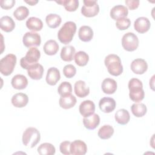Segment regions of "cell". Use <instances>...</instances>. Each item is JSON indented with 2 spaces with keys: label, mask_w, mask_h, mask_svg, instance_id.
<instances>
[{
  "label": "cell",
  "mask_w": 155,
  "mask_h": 155,
  "mask_svg": "<svg viewBox=\"0 0 155 155\" xmlns=\"http://www.w3.org/2000/svg\"><path fill=\"white\" fill-rule=\"evenodd\" d=\"M128 89L130 90V98L135 102L142 101L145 96L142 82L137 78H132L128 82Z\"/></svg>",
  "instance_id": "cell-1"
},
{
  "label": "cell",
  "mask_w": 155,
  "mask_h": 155,
  "mask_svg": "<svg viewBox=\"0 0 155 155\" xmlns=\"http://www.w3.org/2000/svg\"><path fill=\"white\" fill-rule=\"evenodd\" d=\"M76 31V24L73 21H68L64 23L59 29L58 33V38L61 43L68 44L72 41Z\"/></svg>",
  "instance_id": "cell-2"
},
{
  "label": "cell",
  "mask_w": 155,
  "mask_h": 155,
  "mask_svg": "<svg viewBox=\"0 0 155 155\" xmlns=\"http://www.w3.org/2000/svg\"><path fill=\"white\" fill-rule=\"evenodd\" d=\"M104 63L110 74L117 76L122 73L123 66L121 60L117 55L114 54H108L105 57Z\"/></svg>",
  "instance_id": "cell-3"
},
{
  "label": "cell",
  "mask_w": 155,
  "mask_h": 155,
  "mask_svg": "<svg viewBox=\"0 0 155 155\" xmlns=\"http://www.w3.org/2000/svg\"><path fill=\"white\" fill-rule=\"evenodd\" d=\"M41 134L38 130L34 127H28L22 134V143L26 147L33 148L40 141Z\"/></svg>",
  "instance_id": "cell-4"
},
{
  "label": "cell",
  "mask_w": 155,
  "mask_h": 155,
  "mask_svg": "<svg viewBox=\"0 0 155 155\" xmlns=\"http://www.w3.org/2000/svg\"><path fill=\"white\" fill-rule=\"evenodd\" d=\"M41 56V52L36 47H31L27 51L25 57L20 60V64L22 68L27 70L28 67L38 63Z\"/></svg>",
  "instance_id": "cell-5"
},
{
  "label": "cell",
  "mask_w": 155,
  "mask_h": 155,
  "mask_svg": "<svg viewBox=\"0 0 155 155\" xmlns=\"http://www.w3.org/2000/svg\"><path fill=\"white\" fill-rule=\"evenodd\" d=\"M16 63V56L13 54H8L0 61V71L4 76L12 73Z\"/></svg>",
  "instance_id": "cell-6"
},
{
  "label": "cell",
  "mask_w": 155,
  "mask_h": 155,
  "mask_svg": "<svg viewBox=\"0 0 155 155\" xmlns=\"http://www.w3.org/2000/svg\"><path fill=\"white\" fill-rule=\"evenodd\" d=\"M139 39L133 33L128 32L125 33L122 38V45L128 51L136 50L139 46Z\"/></svg>",
  "instance_id": "cell-7"
},
{
  "label": "cell",
  "mask_w": 155,
  "mask_h": 155,
  "mask_svg": "<svg viewBox=\"0 0 155 155\" xmlns=\"http://www.w3.org/2000/svg\"><path fill=\"white\" fill-rule=\"evenodd\" d=\"M81 8V13L85 17L91 18L96 16L99 12V7L96 0H84Z\"/></svg>",
  "instance_id": "cell-8"
},
{
  "label": "cell",
  "mask_w": 155,
  "mask_h": 155,
  "mask_svg": "<svg viewBox=\"0 0 155 155\" xmlns=\"http://www.w3.org/2000/svg\"><path fill=\"white\" fill-rule=\"evenodd\" d=\"M22 42L26 47L39 46L41 42V36L35 32H27L23 36Z\"/></svg>",
  "instance_id": "cell-9"
},
{
  "label": "cell",
  "mask_w": 155,
  "mask_h": 155,
  "mask_svg": "<svg viewBox=\"0 0 155 155\" xmlns=\"http://www.w3.org/2000/svg\"><path fill=\"white\" fill-rule=\"evenodd\" d=\"M116 103L113 98L104 97L102 98L99 102L100 110L105 113H109L113 111L116 108Z\"/></svg>",
  "instance_id": "cell-10"
},
{
  "label": "cell",
  "mask_w": 155,
  "mask_h": 155,
  "mask_svg": "<svg viewBox=\"0 0 155 155\" xmlns=\"http://www.w3.org/2000/svg\"><path fill=\"white\" fill-rule=\"evenodd\" d=\"M70 153L74 155H84L87 151L86 143L81 140H75L70 143Z\"/></svg>",
  "instance_id": "cell-11"
},
{
  "label": "cell",
  "mask_w": 155,
  "mask_h": 155,
  "mask_svg": "<svg viewBox=\"0 0 155 155\" xmlns=\"http://www.w3.org/2000/svg\"><path fill=\"white\" fill-rule=\"evenodd\" d=\"M131 70L133 73L137 74H142L148 69V64L147 62L140 58L136 59L131 63Z\"/></svg>",
  "instance_id": "cell-12"
},
{
  "label": "cell",
  "mask_w": 155,
  "mask_h": 155,
  "mask_svg": "<svg viewBox=\"0 0 155 155\" xmlns=\"http://www.w3.org/2000/svg\"><path fill=\"white\" fill-rule=\"evenodd\" d=\"M150 26V21L145 17H139L134 22V29L139 33H144L148 31Z\"/></svg>",
  "instance_id": "cell-13"
},
{
  "label": "cell",
  "mask_w": 155,
  "mask_h": 155,
  "mask_svg": "<svg viewBox=\"0 0 155 155\" xmlns=\"http://www.w3.org/2000/svg\"><path fill=\"white\" fill-rule=\"evenodd\" d=\"M79 110L82 116L84 117H88L94 114L95 111V105L93 101L90 100H85L80 104Z\"/></svg>",
  "instance_id": "cell-14"
},
{
  "label": "cell",
  "mask_w": 155,
  "mask_h": 155,
  "mask_svg": "<svg viewBox=\"0 0 155 155\" xmlns=\"http://www.w3.org/2000/svg\"><path fill=\"white\" fill-rule=\"evenodd\" d=\"M44 71V67L39 63H36L30 66L27 69L28 75L34 80L41 79L42 78Z\"/></svg>",
  "instance_id": "cell-15"
},
{
  "label": "cell",
  "mask_w": 155,
  "mask_h": 155,
  "mask_svg": "<svg viewBox=\"0 0 155 155\" xmlns=\"http://www.w3.org/2000/svg\"><path fill=\"white\" fill-rule=\"evenodd\" d=\"M128 14V8L122 5H117L114 6L110 10V16L114 20L122 18H125Z\"/></svg>",
  "instance_id": "cell-16"
},
{
  "label": "cell",
  "mask_w": 155,
  "mask_h": 155,
  "mask_svg": "<svg viewBox=\"0 0 155 155\" xmlns=\"http://www.w3.org/2000/svg\"><path fill=\"white\" fill-rule=\"evenodd\" d=\"M61 74L59 70L56 67L48 68L46 76V82L50 85H55L60 80Z\"/></svg>",
  "instance_id": "cell-17"
},
{
  "label": "cell",
  "mask_w": 155,
  "mask_h": 155,
  "mask_svg": "<svg viewBox=\"0 0 155 155\" xmlns=\"http://www.w3.org/2000/svg\"><path fill=\"white\" fill-rule=\"evenodd\" d=\"M101 87L104 93L111 94L117 90V82L113 79L106 78L102 81Z\"/></svg>",
  "instance_id": "cell-18"
},
{
  "label": "cell",
  "mask_w": 155,
  "mask_h": 155,
  "mask_svg": "<svg viewBox=\"0 0 155 155\" xmlns=\"http://www.w3.org/2000/svg\"><path fill=\"white\" fill-rule=\"evenodd\" d=\"M28 102V96L22 93H18L13 96L12 97V103L16 108L24 107Z\"/></svg>",
  "instance_id": "cell-19"
},
{
  "label": "cell",
  "mask_w": 155,
  "mask_h": 155,
  "mask_svg": "<svg viewBox=\"0 0 155 155\" xmlns=\"http://www.w3.org/2000/svg\"><path fill=\"white\" fill-rule=\"evenodd\" d=\"M74 93L76 95L79 97H85L90 93V88L86 85L84 81L79 80L74 84Z\"/></svg>",
  "instance_id": "cell-20"
},
{
  "label": "cell",
  "mask_w": 155,
  "mask_h": 155,
  "mask_svg": "<svg viewBox=\"0 0 155 155\" xmlns=\"http://www.w3.org/2000/svg\"><path fill=\"white\" fill-rule=\"evenodd\" d=\"M100 123V117L97 114H93L88 117L83 119V124L84 127L88 130L95 129Z\"/></svg>",
  "instance_id": "cell-21"
},
{
  "label": "cell",
  "mask_w": 155,
  "mask_h": 155,
  "mask_svg": "<svg viewBox=\"0 0 155 155\" xmlns=\"http://www.w3.org/2000/svg\"><path fill=\"white\" fill-rule=\"evenodd\" d=\"M11 84L14 88L22 90L27 87L28 85V80L27 78L22 74H16L12 79Z\"/></svg>",
  "instance_id": "cell-22"
},
{
  "label": "cell",
  "mask_w": 155,
  "mask_h": 155,
  "mask_svg": "<svg viewBox=\"0 0 155 155\" xmlns=\"http://www.w3.org/2000/svg\"><path fill=\"white\" fill-rule=\"evenodd\" d=\"M76 98L71 94L61 96L59 104L61 108L64 109H69L73 107L76 104Z\"/></svg>",
  "instance_id": "cell-23"
},
{
  "label": "cell",
  "mask_w": 155,
  "mask_h": 155,
  "mask_svg": "<svg viewBox=\"0 0 155 155\" xmlns=\"http://www.w3.org/2000/svg\"><path fill=\"white\" fill-rule=\"evenodd\" d=\"M0 27L5 32H11L15 27L13 19L8 16H4L0 19Z\"/></svg>",
  "instance_id": "cell-24"
},
{
  "label": "cell",
  "mask_w": 155,
  "mask_h": 155,
  "mask_svg": "<svg viewBox=\"0 0 155 155\" xmlns=\"http://www.w3.org/2000/svg\"><path fill=\"white\" fill-rule=\"evenodd\" d=\"M79 38L83 42H89L93 37L92 28L87 25H83L80 27L78 31Z\"/></svg>",
  "instance_id": "cell-25"
},
{
  "label": "cell",
  "mask_w": 155,
  "mask_h": 155,
  "mask_svg": "<svg viewBox=\"0 0 155 155\" xmlns=\"http://www.w3.org/2000/svg\"><path fill=\"white\" fill-rule=\"evenodd\" d=\"M27 27L31 31H38L43 27V23L41 19L36 17H30L26 21Z\"/></svg>",
  "instance_id": "cell-26"
},
{
  "label": "cell",
  "mask_w": 155,
  "mask_h": 155,
  "mask_svg": "<svg viewBox=\"0 0 155 155\" xmlns=\"http://www.w3.org/2000/svg\"><path fill=\"white\" fill-rule=\"evenodd\" d=\"M75 48L72 45L63 47L61 51V58L62 60L66 62H70L74 59Z\"/></svg>",
  "instance_id": "cell-27"
},
{
  "label": "cell",
  "mask_w": 155,
  "mask_h": 155,
  "mask_svg": "<svg viewBox=\"0 0 155 155\" xmlns=\"http://www.w3.org/2000/svg\"><path fill=\"white\" fill-rule=\"evenodd\" d=\"M116 121L120 125H126L130 119L129 112L125 109L118 110L114 115Z\"/></svg>",
  "instance_id": "cell-28"
},
{
  "label": "cell",
  "mask_w": 155,
  "mask_h": 155,
  "mask_svg": "<svg viewBox=\"0 0 155 155\" xmlns=\"http://www.w3.org/2000/svg\"><path fill=\"white\" fill-rule=\"evenodd\" d=\"M43 49L46 54L54 55L59 50V45L54 40H48L45 43Z\"/></svg>",
  "instance_id": "cell-29"
},
{
  "label": "cell",
  "mask_w": 155,
  "mask_h": 155,
  "mask_svg": "<svg viewBox=\"0 0 155 155\" xmlns=\"http://www.w3.org/2000/svg\"><path fill=\"white\" fill-rule=\"evenodd\" d=\"M45 21L50 28H55L61 24L62 19L61 16L57 14L50 13L46 16Z\"/></svg>",
  "instance_id": "cell-30"
},
{
  "label": "cell",
  "mask_w": 155,
  "mask_h": 155,
  "mask_svg": "<svg viewBox=\"0 0 155 155\" xmlns=\"http://www.w3.org/2000/svg\"><path fill=\"white\" fill-rule=\"evenodd\" d=\"M131 110L134 116L137 117H140L146 114L147 108L144 104L135 103L131 105Z\"/></svg>",
  "instance_id": "cell-31"
},
{
  "label": "cell",
  "mask_w": 155,
  "mask_h": 155,
  "mask_svg": "<svg viewBox=\"0 0 155 155\" xmlns=\"http://www.w3.org/2000/svg\"><path fill=\"white\" fill-rule=\"evenodd\" d=\"M38 153L41 155H53L56 152L55 147L50 143H43L38 148Z\"/></svg>",
  "instance_id": "cell-32"
},
{
  "label": "cell",
  "mask_w": 155,
  "mask_h": 155,
  "mask_svg": "<svg viewBox=\"0 0 155 155\" xmlns=\"http://www.w3.org/2000/svg\"><path fill=\"white\" fill-rule=\"evenodd\" d=\"M114 133V128L110 125H104L98 131V136L104 140L110 138Z\"/></svg>",
  "instance_id": "cell-33"
},
{
  "label": "cell",
  "mask_w": 155,
  "mask_h": 155,
  "mask_svg": "<svg viewBox=\"0 0 155 155\" xmlns=\"http://www.w3.org/2000/svg\"><path fill=\"white\" fill-rule=\"evenodd\" d=\"M74 61L75 63L80 66L83 67L87 64L89 61V56L87 53L83 51H79L75 53L74 54Z\"/></svg>",
  "instance_id": "cell-34"
},
{
  "label": "cell",
  "mask_w": 155,
  "mask_h": 155,
  "mask_svg": "<svg viewBox=\"0 0 155 155\" xmlns=\"http://www.w3.org/2000/svg\"><path fill=\"white\" fill-rule=\"evenodd\" d=\"M56 2L64 5L65 10L68 12H74L79 7L78 0H62Z\"/></svg>",
  "instance_id": "cell-35"
},
{
  "label": "cell",
  "mask_w": 155,
  "mask_h": 155,
  "mask_svg": "<svg viewBox=\"0 0 155 155\" xmlns=\"http://www.w3.org/2000/svg\"><path fill=\"white\" fill-rule=\"evenodd\" d=\"M29 15L28 9L25 6L18 7L13 12V16L18 21L25 19Z\"/></svg>",
  "instance_id": "cell-36"
},
{
  "label": "cell",
  "mask_w": 155,
  "mask_h": 155,
  "mask_svg": "<svg viewBox=\"0 0 155 155\" xmlns=\"http://www.w3.org/2000/svg\"><path fill=\"white\" fill-rule=\"evenodd\" d=\"M58 92L61 96H64L71 94L72 92V86L71 84L67 81L62 82L58 88Z\"/></svg>",
  "instance_id": "cell-37"
},
{
  "label": "cell",
  "mask_w": 155,
  "mask_h": 155,
  "mask_svg": "<svg viewBox=\"0 0 155 155\" xmlns=\"http://www.w3.org/2000/svg\"><path fill=\"white\" fill-rule=\"evenodd\" d=\"M130 19L126 17L118 19L116 22V27L120 30H124L128 28L130 26Z\"/></svg>",
  "instance_id": "cell-38"
},
{
  "label": "cell",
  "mask_w": 155,
  "mask_h": 155,
  "mask_svg": "<svg viewBox=\"0 0 155 155\" xmlns=\"http://www.w3.org/2000/svg\"><path fill=\"white\" fill-rule=\"evenodd\" d=\"M63 73L66 78H71L76 74V69L74 65L71 64H68L64 67Z\"/></svg>",
  "instance_id": "cell-39"
},
{
  "label": "cell",
  "mask_w": 155,
  "mask_h": 155,
  "mask_svg": "<svg viewBox=\"0 0 155 155\" xmlns=\"http://www.w3.org/2000/svg\"><path fill=\"white\" fill-rule=\"evenodd\" d=\"M70 143L71 142L68 140L64 141L61 143L59 145V150L62 154L65 155H69L71 154L70 150Z\"/></svg>",
  "instance_id": "cell-40"
},
{
  "label": "cell",
  "mask_w": 155,
  "mask_h": 155,
  "mask_svg": "<svg viewBox=\"0 0 155 155\" xmlns=\"http://www.w3.org/2000/svg\"><path fill=\"white\" fill-rule=\"evenodd\" d=\"M1 8L5 9V10H8L10 8H12L15 4V0H1Z\"/></svg>",
  "instance_id": "cell-41"
},
{
  "label": "cell",
  "mask_w": 155,
  "mask_h": 155,
  "mask_svg": "<svg viewBox=\"0 0 155 155\" xmlns=\"http://www.w3.org/2000/svg\"><path fill=\"white\" fill-rule=\"evenodd\" d=\"M125 2L130 10H134L139 7L140 2L139 0H126Z\"/></svg>",
  "instance_id": "cell-42"
},
{
  "label": "cell",
  "mask_w": 155,
  "mask_h": 155,
  "mask_svg": "<svg viewBox=\"0 0 155 155\" xmlns=\"http://www.w3.org/2000/svg\"><path fill=\"white\" fill-rule=\"evenodd\" d=\"M25 2L30 5H35L38 2V0H29V1H25Z\"/></svg>",
  "instance_id": "cell-43"
}]
</instances>
